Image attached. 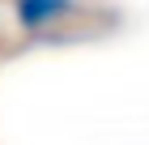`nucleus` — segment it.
Segmentation results:
<instances>
[{"mask_svg": "<svg viewBox=\"0 0 149 145\" xmlns=\"http://www.w3.org/2000/svg\"><path fill=\"white\" fill-rule=\"evenodd\" d=\"M81 0H13V17L26 34H47L56 26L81 17Z\"/></svg>", "mask_w": 149, "mask_h": 145, "instance_id": "f257e3e1", "label": "nucleus"}]
</instances>
